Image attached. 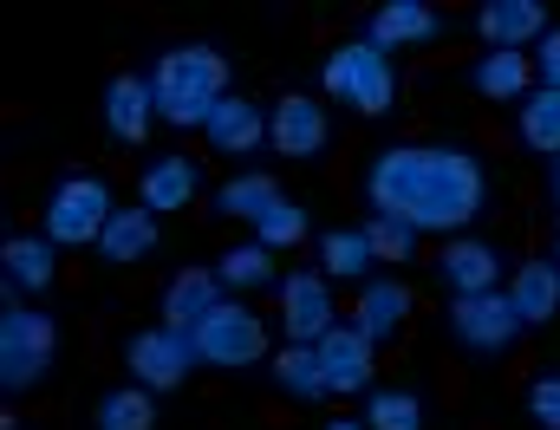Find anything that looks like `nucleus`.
Here are the masks:
<instances>
[{"mask_svg":"<svg viewBox=\"0 0 560 430\" xmlns=\"http://www.w3.org/2000/svg\"><path fill=\"white\" fill-rule=\"evenodd\" d=\"M275 306H280V333H287V346H319V339L339 326L332 281H326L319 268H293V275L275 287Z\"/></svg>","mask_w":560,"mask_h":430,"instance_id":"1a4fd4ad","label":"nucleus"},{"mask_svg":"<svg viewBox=\"0 0 560 430\" xmlns=\"http://www.w3.org/2000/svg\"><path fill=\"white\" fill-rule=\"evenodd\" d=\"M555 268H560V235H555Z\"/></svg>","mask_w":560,"mask_h":430,"instance_id":"e433bc0d","label":"nucleus"},{"mask_svg":"<svg viewBox=\"0 0 560 430\" xmlns=\"http://www.w3.org/2000/svg\"><path fill=\"white\" fill-rule=\"evenodd\" d=\"M209 150L215 156H255L261 143H275V112H261L255 98H242V92H229L222 105H215V118H209Z\"/></svg>","mask_w":560,"mask_h":430,"instance_id":"a211bd4d","label":"nucleus"},{"mask_svg":"<svg viewBox=\"0 0 560 430\" xmlns=\"http://www.w3.org/2000/svg\"><path fill=\"white\" fill-rule=\"evenodd\" d=\"M222 300H229V287H222L215 268H176L156 306H163V326H176V333H202L209 313H215Z\"/></svg>","mask_w":560,"mask_h":430,"instance_id":"dca6fc26","label":"nucleus"},{"mask_svg":"<svg viewBox=\"0 0 560 430\" xmlns=\"http://www.w3.org/2000/svg\"><path fill=\"white\" fill-rule=\"evenodd\" d=\"M150 92H156V118L176 131H209L215 105L229 98V59L209 39H183L163 46L150 66Z\"/></svg>","mask_w":560,"mask_h":430,"instance_id":"f03ea898","label":"nucleus"},{"mask_svg":"<svg viewBox=\"0 0 560 430\" xmlns=\"http://www.w3.org/2000/svg\"><path fill=\"white\" fill-rule=\"evenodd\" d=\"M359 229H365V242H372L378 268H405V262L418 255V229H411V222H392V216H365Z\"/></svg>","mask_w":560,"mask_h":430,"instance_id":"2f4dec72","label":"nucleus"},{"mask_svg":"<svg viewBox=\"0 0 560 430\" xmlns=\"http://www.w3.org/2000/svg\"><path fill=\"white\" fill-rule=\"evenodd\" d=\"M372 268H378V255H372V242H365V229H326L319 235V275L326 281H372Z\"/></svg>","mask_w":560,"mask_h":430,"instance_id":"a878e982","label":"nucleus"},{"mask_svg":"<svg viewBox=\"0 0 560 430\" xmlns=\"http://www.w3.org/2000/svg\"><path fill=\"white\" fill-rule=\"evenodd\" d=\"M319 92L339 98L359 118H392V105H398V66H392V53H378L359 33V39H339L319 59Z\"/></svg>","mask_w":560,"mask_h":430,"instance_id":"7ed1b4c3","label":"nucleus"},{"mask_svg":"<svg viewBox=\"0 0 560 430\" xmlns=\"http://www.w3.org/2000/svg\"><path fill=\"white\" fill-rule=\"evenodd\" d=\"M196 189H202V163L189 156V150H163V156H150L138 176V202L150 216H183L189 202H196Z\"/></svg>","mask_w":560,"mask_h":430,"instance_id":"ddd939ff","label":"nucleus"},{"mask_svg":"<svg viewBox=\"0 0 560 430\" xmlns=\"http://www.w3.org/2000/svg\"><path fill=\"white\" fill-rule=\"evenodd\" d=\"M548 202H555V209H560V156H555V163H548Z\"/></svg>","mask_w":560,"mask_h":430,"instance_id":"f704fd0d","label":"nucleus"},{"mask_svg":"<svg viewBox=\"0 0 560 430\" xmlns=\"http://www.w3.org/2000/svg\"><path fill=\"white\" fill-rule=\"evenodd\" d=\"M548 7L541 0H482L476 7V33H482V53H535L548 39Z\"/></svg>","mask_w":560,"mask_h":430,"instance_id":"9b49d317","label":"nucleus"},{"mask_svg":"<svg viewBox=\"0 0 560 430\" xmlns=\"http://www.w3.org/2000/svg\"><path fill=\"white\" fill-rule=\"evenodd\" d=\"M555 229H560V209H555Z\"/></svg>","mask_w":560,"mask_h":430,"instance_id":"4c0bfd02","label":"nucleus"},{"mask_svg":"<svg viewBox=\"0 0 560 430\" xmlns=\"http://www.w3.org/2000/svg\"><path fill=\"white\" fill-rule=\"evenodd\" d=\"M515 138H522V150H535L541 163H555L560 156V92H535L522 112H515Z\"/></svg>","mask_w":560,"mask_h":430,"instance_id":"bb28decb","label":"nucleus"},{"mask_svg":"<svg viewBox=\"0 0 560 430\" xmlns=\"http://www.w3.org/2000/svg\"><path fill=\"white\" fill-rule=\"evenodd\" d=\"M306 235H313V216H306V209H300L293 196H287V202H275V209H268V216L255 222V242H261L268 255H280V248H300Z\"/></svg>","mask_w":560,"mask_h":430,"instance_id":"7c9ffc66","label":"nucleus"},{"mask_svg":"<svg viewBox=\"0 0 560 430\" xmlns=\"http://www.w3.org/2000/svg\"><path fill=\"white\" fill-rule=\"evenodd\" d=\"M436 281L450 287V300H463V293H502L515 281V268L489 235H456L436 248Z\"/></svg>","mask_w":560,"mask_h":430,"instance_id":"9d476101","label":"nucleus"},{"mask_svg":"<svg viewBox=\"0 0 560 430\" xmlns=\"http://www.w3.org/2000/svg\"><path fill=\"white\" fill-rule=\"evenodd\" d=\"M59 281V242L52 235H7L0 242V287L7 300H33Z\"/></svg>","mask_w":560,"mask_h":430,"instance_id":"2eb2a0df","label":"nucleus"},{"mask_svg":"<svg viewBox=\"0 0 560 430\" xmlns=\"http://www.w3.org/2000/svg\"><path fill=\"white\" fill-rule=\"evenodd\" d=\"M196 352H202V365H215V372H248V365L275 359L261 313H255L248 300H235V293L209 313V326L196 333Z\"/></svg>","mask_w":560,"mask_h":430,"instance_id":"6e6552de","label":"nucleus"},{"mask_svg":"<svg viewBox=\"0 0 560 430\" xmlns=\"http://www.w3.org/2000/svg\"><path fill=\"white\" fill-rule=\"evenodd\" d=\"M215 275H222V287H229L235 300H242V293H255V287H280V275H275V255H268L261 242H235V248H222Z\"/></svg>","mask_w":560,"mask_h":430,"instance_id":"c85d7f7f","label":"nucleus"},{"mask_svg":"<svg viewBox=\"0 0 560 430\" xmlns=\"http://www.w3.org/2000/svg\"><path fill=\"white\" fill-rule=\"evenodd\" d=\"M372 216L411 222L418 235H476L489 209V170L469 143H392L365 163Z\"/></svg>","mask_w":560,"mask_h":430,"instance_id":"f257e3e1","label":"nucleus"},{"mask_svg":"<svg viewBox=\"0 0 560 430\" xmlns=\"http://www.w3.org/2000/svg\"><path fill=\"white\" fill-rule=\"evenodd\" d=\"M275 202H287V189H280V176L275 170H242V176H229L222 189H215V216L222 222H261Z\"/></svg>","mask_w":560,"mask_h":430,"instance_id":"b1692460","label":"nucleus"},{"mask_svg":"<svg viewBox=\"0 0 560 430\" xmlns=\"http://www.w3.org/2000/svg\"><path fill=\"white\" fill-rule=\"evenodd\" d=\"M118 202H112V183L92 176V170H66L46 196V216H39V235H52L59 248H98L105 229H112Z\"/></svg>","mask_w":560,"mask_h":430,"instance_id":"39448f33","label":"nucleus"},{"mask_svg":"<svg viewBox=\"0 0 560 430\" xmlns=\"http://www.w3.org/2000/svg\"><path fill=\"white\" fill-rule=\"evenodd\" d=\"M535 72H541L548 92H560V26H548V39L535 46Z\"/></svg>","mask_w":560,"mask_h":430,"instance_id":"72a5a7b5","label":"nucleus"},{"mask_svg":"<svg viewBox=\"0 0 560 430\" xmlns=\"http://www.w3.org/2000/svg\"><path fill=\"white\" fill-rule=\"evenodd\" d=\"M92 430H156V392L143 385H112L92 405Z\"/></svg>","mask_w":560,"mask_h":430,"instance_id":"cd10ccee","label":"nucleus"},{"mask_svg":"<svg viewBox=\"0 0 560 430\" xmlns=\"http://www.w3.org/2000/svg\"><path fill=\"white\" fill-rule=\"evenodd\" d=\"M163 216H150L143 202H131V209H118L112 216V229H105V242H98V255L112 262V268H138V262H150L156 255V242H163V229H156Z\"/></svg>","mask_w":560,"mask_h":430,"instance_id":"5701e85b","label":"nucleus"},{"mask_svg":"<svg viewBox=\"0 0 560 430\" xmlns=\"http://www.w3.org/2000/svg\"><path fill=\"white\" fill-rule=\"evenodd\" d=\"M332 143V118L313 92H280L275 98V150L287 163H313Z\"/></svg>","mask_w":560,"mask_h":430,"instance_id":"f8f14e48","label":"nucleus"},{"mask_svg":"<svg viewBox=\"0 0 560 430\" xmlns=\"http://www.w3.org/2000/svg\"><path fill=\"white\" fill-rule=\"evenodd\" d=\"M319 359H326V379L332 392H372V372H378V339L359 326V319H339L326 339H319Z\"/></svg>","mask_w":560,"mask_h":430,"instance_id":"4468645a","label":"nucleus"},{"mask_svg":"<svg viewBox=\"0 0 560 430\" xmlns=\"http://www.w3.org/2000/svg\"><path fill=\"white\" fill-rule=\"evenodd\" d=\"M163 118H156V92H150V72H118L112 85H105V131L112 143H143L156 131Z\"/></svg>","mask_w":560,"mask_h":430,"instance_id":"f3484780","label":"nucleus"},{"mask_svg":"<svg viewBox=\"0 0 560 430\" xmlns=\"http://www.w3.org/2000/svg\"><path fill=\"white\" fill-rule=\"evenodd\" d=\"M411 313H418V293H411L405 281H392V275H385V281H365L359 287V306H352V319H359L378 346L398 339V333L411 326Z\"/></svg>","mask_w":560,"mask_h":430,"instance_id":"412c9836","label":"nucleus"},{"mask_svg":"<svg viewBox=\"0 0 560 430\" xmlns=\"http://www.w3.org/2000/svg\"><path fill=\"white\" fill-rule=\"evenodd\" d=\"M326 430H365V418H332Z\"/></svg>","mask_w":560,"mask_h":430,"instance_id":"c9c22d12","label":"nucleus"},{"mask_svg":"<svg viewBox=\"0 0 560 430\" xmlns=\"http://www.w3.org/2000/svg\"><path fill=\"white\" fill-rule=\"evenodd\" d=\"M469 92L489 98V105H528L541 92V72H535V53H482L469 66Z\"/></svg>","mask_w":560,"mask_h":430,"instance_id":"6ab92c4d","label":"nucleus"},{"mask_svg":"<svg viewBox=\"0 0 560 430\" xmlns=\"http://www.w3.org/2000/svg\"><path fill=\"white\" fill-rule=\"evenodd\" d=\"M275 385L293 398V405H319V398H332V379H326L319 346H280L275 352Z\"/></svg>","mask_w":560,"mask_h":430,"instance_id":"393cba45","label":"nucleus"},{"mask_svg":"<svg viewBox=\"0 0 560 430\" xmlns=\"http://www.w3.org/2000/svg\"><path fill=\"white\" fill-rule=\"evenodd\" d=\"M365 430H423V398L405 385H378L365 398Z\"/></svg>","mask_w":560,"mask_h":430,"instance_id":"c756f323","label":"nucleus"},{"mask_svg":"<svg viewBox=\"0 0 560 430\" xmlns=\"http://www.w3.org/2000/svg\"><path fill=\"white\" fill-rule=\"evenodd\" d=\"M522 405H528V425L535 430H560V365H548V372L528 379Z\"/></svg>","mask_w":560,"mask_h":430,"instance_id":"473e14b6","label":"nucleus"},{"mask_svg":"<svg viewBox=\"0 0 560 430\" xmlns=\"http://www.w3.org/2000/svg\"><path fill=\"white\" fill-rule=\"evenodd\" d=\"M436 26H443V20H436L430 0H385V7H372L365 39H372L378 53H398V46H430Z\"/></svg>","mask_w":560,"mask_h":430,"instance_id":"aec40b11","label":"nucleus"},{"mask_svg":"<svg viewBox=\"0 0 560 430\" xmlns=\"http://www.w3.org/2000/svg\"><path fill=\"white\" fill-rule=\"evenodd\" d=\"M52 359H59V326H52V313H39V306H26V300H7V306H0V392H7V405L26 398V392L52 372Z\"/></svg>","mask_w":560,"mask_h":430,"instance_id":"20e7f679","label":"nucleus"},{"mask_svg":"<svg viewBox=\"0 0 560 430\" xmlns=\"http://www.w3.org/2000/svg\"><path fill=\"white\" fill-rule=\"evenodd\" d=\"M196 365H202L196 333H176L163 319L156 326H138L125 339V372H131V385H143V392H183Z\"/></svg>","mask_w":560,"mask_h":430,"instance_id":"0eeeda50","label":"nucleus"},{"mask_svg":"<svg viewBox=\"0 0 560 430\" xmlns=\"http://www.w3.org/2000/svg\"><path fill=\"white\" fill-rule=\"evenodd\" d=\"M443 326H450L456 352H469V359H502L528 333L522 313H515V300H509V287L502 293H463V300H450L443 306Z\"/></svg>","mask_w":560,"mask_h":430,"instance_id":"423d86ee","label":"nucleus"},{"mask_svg":"<svg viewBox=\"0 0 560 430\" xmlns=\"http://www.w3.org/2000/svg\"><path fill=\"white\" fill-rule=\"evenodd\" d=\"M509 300H515L522 326H555L560 319V268H555V255L522 262L515 281H509Z\"/></svg>","mask_w":560,"mask_h":430,"instance_id":"4be33fe9","label":"nucleus"}]
</instances>
